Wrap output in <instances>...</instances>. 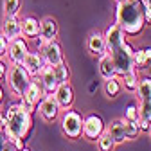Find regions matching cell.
<instances>
[{
	"label": "cell",
	"mask_w": 151,
	"mask_h": 151,
	"mask_svg": "<svg viewBox=\"0 0 151 151\" xmlns=\"http://www.w3.org/2000/svg\"><path fill=\"white\" fill-rule=\"evenodd\" d=\"M52 72H54V76H56V79H58L60 85L70 81V70H68V67H67L65 61H61V63H58V65H54V67H52Z\"/></svg>",
	"instance_id": "obj_25"
},
{
	"label": "cell",
	"mask_w": 151,
	"mask_h": 151,
	"mask_svg": "<svg viewBox=\"0 0 151 151\" xmlns=\"http://www.w3.org/2000/svg\"><path fill=\"white\" fill-rule=\"evenodd\" d=\"M38 34H40V20L34 16H25L22 20V36L36 38Z\"/></svg>",
	"instance_id": "obj_22"
},
{
	"label": "cell",
	"mask_w": 151,
	"mask_h": 151,
	"mask_svg": "<svg viewBox=\"0 0 151 151\" xmlns=\"http://www.w3.org/2000/svg\"><path fill=\"white\" fill-rule=\"evenodd\" d=\"M0 32L7 40H14V38L22 36V20H18V16H4Z\"/></svg>",
	"instance_id": "obj_14"
},
{
	"label": "cell",
	"mask_w": 151,
	"mask_h": 151,
	"mask_svg": "<svg viewBox=\"0 0 151 151\" xmlns=\"http://www.w3.org/2000/svg\"><path fill=\"white\" fill-rule=\"evenodd\" d=\"M106 131L113 137V140H115V144H124L128 139H126V133H124V122L122 119H113L110 121V124L106 126Z\"/></svg>",
	"instance_id": "obj_19"
},
{
	"label": "cell",
	"mask_w": 151,
	"mask_h": 151,
	"mask_svg": "<svg viewBox=\"0 0 151 151\" xmlns=\"http://www.w3.org/2000/svg\"><path fill=\"white\" fill-rule=\"evenodd\" d=\"M115 24L126 36H139L146 27V14L140 0H121L115 7Z\"/></svg>",
	"instance_id": "obj_3"
},
{
	"label": "cell",
	"mask_w": 151,
	"mask_h": 151,
	"mask_svg": "<svg viewBox=\"0 0 151 151\" xmlns=\"http://www.w3.org/2000/svg\"><path fill=\"white\" fill-rule=\"evenodd\" d=\"M96 144H97V149H99V151H113V149H115V146H117L115 140H113V137L108 133L106 129L97 137Z\"/></svg>",
	"instance_id": "obj_24"
},
{
	"label": "cell",
	"mask_w": 151,
	"mask_h": 151,
	"mask_svg": "<svg viewBox=\"0 0 151 151\" xmlns=\"http://www.w3.org/2000/svg\"><path fill=\"white\" fill-rule=\"evenodd\" d=\"M58 32H60V27H58V22L56 18L52 16H45L43 20H40V40L43 42H52L58 38Z\"/></svg>",
	"instance_id": "obj_13"
},
{
	"label": "cell",
	"mask_w": 151,
	"mask_h": 151,
	"mask_svg": "<svg viewBox=\"0 0 151 151\" xmlns=\"http://www.w3.org/2000/svg\"><path fill=\"white\" fill-rule=\"evenodd\" d=\"M20 7H22V0H4L2 2L4 16H18Z\"/></svg>",
	"instance_id": "obj_26"
},
{
	"label": "cell",
	"mask_w": 151,
	"mask_h": 151,
	"mask_svg": "<svg viewBox=\"0 0 151 151\" xmlns=\"http://www.w3.org/2000/svg\"><path fill=\"white\" fill-rule=\"evenodd\" d=\"M137 97H139V126L140 133H147L151 128V76L139 78L137 86Z\"/></svg>",
	"instance_id": "obj_4"
},
{
	"label": "cell",
	"mask_w": 151,
	"mask_h": 151,
	"mask_svg": "<svg viewBox=\"0 0 151 151\" xmlns=\"http://www.w3.org/2000/svg\"><path fill=\"white\" fill-rule=\"evenodd\" d=\"M18 151H31V149H29V147H25V146H24V147H20V149H18Z\"/></svg>",
	"instance_id": "obj_37"
},
{
	"label": "cell",
	"mask_w": 151,
	"mask_h": 151,
	"mask_svg": "<svg viewBox=\"0 0 151 151\" xmlns=\"http://www.w3.org/2000/svg\"><path fill=\"white\" fill-rule=\"evenodd\" d=\"M36 78L40 79V83H42L45 93H54V90L58 88V85H60L58 79H56V76H54V72H52V67H50V65H45Z\"/></svg>",
	"instance_id": "obj_17"
},
{
	"label": "cell",
	"mask_w": 151,
	"mask_h": 151,
	"mask_svg": "<svg viewBox=\"0 0 151 151\" xmlns=\"http://www.w3.org/2000/svg\"><path fill=\"white\" fill-rule=\"evenodd\" d=\"M6 124H4V133L9 142H13L18 149L24 147L25 137L32 128V113L27 111L22 103H9L4 110Z\"/></svg>",
	"instance_id": "obj_2"
},
{
	"label": "cell",
	"mask_w": 151,
	"mask_h": 151,
	"mask_svg": "<svg viewBox=\"0 0 151 151\" xmlns=\"http://www.w3.org/2000/svg\"><path fill=\"white\" fill-rule=\"evenodd\" d=\"M22 65H24V68L29 72V76L31 78H36L38 74H40V70L45 67V61H43V58H42V54L40 52H27V56L24 58V61H22Z\"/></svg>",
	"instance_id": "obj_16"
},
{
	"label": "cell",
	"mask_w": 151,
	"mask_h": 151,
	"mask_svg": "<svg viewBox=\"0 0 151 151\" xmlns=\"http://www.w3.org/2000/svg\"><path fill=\"white\" fill-rule=\"evenodd\" d=\"M122 122H124V133H126V139H128V140H133L137 135H140L139 121H128V119H122Z\"/></svg>",
	"instance_id": "obj_27"
},
{
	"label": "cell",
	"mask_w": 151,
	"mask_h": 151,
	"mask_svg": "<svg viewBox=\"0 0 151 151\" xmlns=\"http://www.w3.org/2000/svg\"><path fill=\"white\" fill-rule=\"evenodd\" d=\"M106 40V52L110 54V58L115 65L117 76H124L126 72L133 70V52L135 49L126 42V34L117 24H111L104 32Z\"/></svg>",
	"instance_id": "obj_1"
},
{
	"label": "cell",
	"mask_w": 151,
	"mask_h": 151,
	"mask_svg": "<svg viewBox=\"0 0 151 151\" xmlns=\"http://www.w3.org/2000/svg\"><path fill=\"white\" fill-rule=\"evenodd\" d=\"M106 129V124L104 121L96 115V113H90V115L83 117V131H81V137L90 140V142H96L97 137L103 133V131Z\"/></svg>",
	"instance_id": "obj_9"
},
{
	"label": "cell",
	"mask_w": 151,
	"mask_h": 151,
	"mask_svg": "<svg viewBox=\"0 0 151 151\" xmlns=\"http://www.w3.org/2000/svg\"><path fill=\"white\" fill-rule=\"evenodd\" d=\"M7 47H9V40L0 32V60H4L7 56Z\"/></svg>",
	"instance_id": "obj_29"
},
{
	"label": "cell",
	"mask_w": 151,
	"mask_h": 151,
	"mask_svg": "<svg viewBox=\"0 0 151 151\" xmlns=\"http://www.w3.org/2000/svg\"><path fill=\"white\" fill-rule=\"evenodd\" d=\"M140 2H142L144 9H151V0H140Z\"/></svg>",
	"instance_id": "obj_35"
},
{
	"label": "cell",
	"mask_w": 151,
	"mask_h": 151,
	"mask_svg": "<svg viewBox=\"0 0 151 151\" xmlns=\"http://www.w3.org/2000/svg\"><path fill=\"white\" fill-rule=\"evenodd\" d=\"M7 63L4 61V60H0V83L2 81H6V76H7Z\"/></svg>",
	"instance_id": "obj_30"
},
{
	"label": "cell",
	"mask_w": 151,
	"mask_h": 151,
	"mask_svg": "<svg viewBox=\"0 0 151 151\" xmlns=\"http://www.w3.org/2000/svg\"><path fill=\"white\" fill-rule=\"evenodd\" d=\"M115 2H121V0H115Z\"/></svg>",
	"instance_id": "obj_39"
},
{
	"label": "cell",
	"mask_w": 151,
	"mask_h": 151,
	"mask_svg": "<svg viewBox=\"0 0 151 151\" xmlns=\"http://www.w3.org/2000/svg\"><path fill=\"white\" fill-rule=\"evenodd\" d=\"M97 70H99V76L103 79H110V78H115L117 72H115V65H113L110 54H103L99 56V65H97Z\"/></svg>",
	"instance_id": "obj_18"
},
{
	"label": "cell",
	"mask_w": 151,
	"mask_h": 151,
	"mask_svg": "<svg viewBox=\"0 0 151 151\" xmlns=\"http://www.w3.org/2000/svg\"><path fill=\"white\" fill-rule=\"evenodd\" d=\"M86 49L92 56H103L106 54V40H104V34L99 32V31H93L90 32L88 40H86Z\"/></svg>",
	"instance_id": "obj_15"
},
{
	"label": "cell",
	"mask_w": 151,
	"mask_h": 151,
	"mask_svg": "<svg viewBox=\"0 0 151 151\" xmlns=\"http://www.w3.org/2000/svg\"><path fill=\"white\" fill-rule=\"evenodd\" d=\"M31 79H32V78L29 76V72L24 68L22 63H11V65L7 67L6 81H7V85H9V90L14 93L16 97H22V96H24V92H25V88L29 86Z\"/></svg>",
	"instance_id": "obj_5"
},
{
	"label": "cell",
	"mask_w": 151,
	"mask_h": 151,
	"mask_svg": "<svg viewBox=\"0 0 151 151\" xmlns=\"http://www.w3.org/2000/svg\"><path fill=\"white\" fill-rule=\"evenodd\" d=\"M29 43L25 38L18 36L14 40H9V47H7V56H9V61L11 63H22L24 58L29 52Z\"/></svg>",
	"instance_id": "obj_11"
},
{
	"label": "cell",
	"mask_w": 151,
	"mask_h": 151,
	"mask_svg": "<svg viewBox=\"0 0 151 151\" xmlns=\"http://www.w3.org/2000/svg\"><path fill=\"white\" fill-rule=\"evenodd\" d=\"M7 142H9V140H7V137H6V133H4V129H0V149H2Z\"/></svg>",
	"instance_id": "obj_31"
},
{
	"label": "cell",
	"mask_w": 151,
	"mask_h": 151,
	"mask_svg": "<svg viewBox=\"0 0 151 151\" xmlns=\"http://www.w3.org/2000/svg\"><path fill=\"white\" fill-rule=\"evenodd\" d=\"M52 96H54L56 103H58V106L61 108V111L72 108V104H74V88L70 86V83L58 85V88L54 90Z\"/></svg>",
	"instance_id": "obj_12"
},
{
	"label": "cell",
	"mask_w": 151,
	"mask_h": 151,
	"mask_svg": "<svg viewBox=\"0 0 151 151\" xmlns=\"http://www.w3.org/2000/svg\"><path fill=\"white\" fill-rule=\"evenodd\" d=\"M119 79L122 83V88L128 90V92H137V86H139V74H137V68L126 72L124 76H119Z\"/></svg>",
	"instance_id": "obj_23"
},
{
	"label": "cell",
	"mask_w": 151,
	"mask_h": 151,
	"mask_svg": "<svg viewBox=\"0 0 151 151\" xmlns=\"http://www.w3.org/2000/svg\"><path fill=\"white\" fill-rule=\"evenodd\" d=\"M60 126H61V133L70 139V140H78L81 139V131H83V115L78 110H63L61 117H60Z\"/></svg>",
	"instance_id": "obj_6"
},
{
	"label": "cell",
	"mask_w": 151,
	"mask_h": 151,
	"mask_svg": "<svg viewBox=\"0 0 151 151\" xmlns=\"http://www.w3.org/2000/svg\"><path fill=\"white\" fill-rule=\"evenodd\" d=\"M103 92H104V96H106L108 99L119 97L121 92H122V83H121V79H119V76H115V78H110V79H104Z\"/></svg>",
	"instance_id": "obj_20"
},
{
	"label": "cell",
	"mask_w": 151,
	"mask_h": 151,
	"mask_svg": "<svg viewBox=\"0 0 151 151\" xmlns=\"http://www.w3.org/2000/svg\"><path fill=\"white\" fill-rule=\"evenodd\" d=\"M4 103V88H2V83H0V106Z\"/></svg>",
	"instance_id": "obj_36"
},
{
	"label": "cell",
	"mask_w": 151,
	"mask_h": 151,
	"mask_svg": "<svg viewBox=\"0 0 151 151\" xmlns=\"http://www.w3.org/2000/svg\"><path fill=\"white\" fill-rule=\"evenodd\" d=\"M147 133H149V139H151V128H149V131H147Z\"/></svg>",
	"instance_id": "obj_38"
},
{
	"label": "cell",
	"mask_w": 151,
	"mask_h": 151,
	"mask_svg": "<svg viewBox=\"0 0 151 151\" xmlns=\"http://www.w3.org/2000/svg\"><path fill=\"white\" fill-rule=\"evenodd\" d=\"M122 119H128V121H139V106L137 103H129L124 110V117Z\"/></svg>",
	"instance_id": "obj_28"
},
{
	"label": "cell",
	"mask_w": 151,
	"mask_h": 151,
	"mask_svg": "<svg viewBox=\"0 0 151 151\" xmlns=\"http://www.w3.org/2000/svg\"><path fill=\"white\" fill-rule=\"evenodd\" d=\"M36 47H38V52L42 54L45 65L54 67V65L65 61V60H63V52H61V45L56 42V40H52V42H43V40H40V42L36 43Z\"/></svg>",
	"instance_id": "obj_8"
},
{
	"label": "cell",
	"mask_w": 151,
	"mask_h": 151,
	"mask_svg": "<svg viewBox=\"0 0 151 151\" xmlns=\"http://www.w3.org/2000/svg\"><path fill=\"white\" fill-rule=\"evenodd\" d=\"M4 124H6V115H4V111L0 110V129H4Z\"/></svg>",
	"instance_id": "obj_33"
},
{
	"label": "cell",
	"mask_w": 151,
	"mask_h": 151,
	"mask_svg": "<svg viewBox=\"0 0 151 151\" xmlns=\"http://www.w3.org/2000/svg\"><path fill=\"white\" fill-rule=\"evenodd\" d=\"M43 96H45V90H43L40 79H38V78H32L31 83H29V86H27L25 92H24V96L20 97V103H22V106H24L27 111L34 113L38 103L43 99Z\"/></svg>",
	"instance_id": "obj_7"
},
{
	"label": "cell",
	"mask_w": 151,
	"mask_h": 151,
	"mask_svg": "<svg viewBox=\"0 0 151 151\" xmlns=\"http://www.w3.org/2000/svg\"><path fill=\"white\" fill-rule=\"evenodd\" d=\"M36 110H38V113H40L42 121H45V122H54L61 115V108L58 106V103H56L52 93H45L43 99L38 103Z\"/></svg>",
	"instance_id": "obj_10"
},
{
	"label": "cell",
	"mask_w": 151,
	"mask_h": 151,
	"mask_svg": "<svg viewBox=\"0 0 151 151\" xmlns=\"http://www.w3.org/2000/svg\"><path fill=\"white\" fill-rule=\"evenodd\" d=\"M151 65V47H144L133 52V67L137 70H144Z\"/></svg>",
	"instance_id": "obj_21"
},
{
	"label": "cell",
	"mask_w": 151,
	"mask_h": 151,
	"mask_svg": "<svg viewBox=\"0 0 151 151\" xmlns=\"http://www.w3.org/2000/svg\"><path fill=\"white\" fill-rule=\"evenodd\" d=\"M144 14H146V24H151V9H144Z\"/></svg>",
	"instance_id": "obj_34"
},
{
	"label": "cell",
	"mask_w": 151,
	"mask_h": 151,
	"mask_svg": "<svg viewBox=\"0 0 151 151\" xmlns=\"http://www.w3.org/2000/svg\"><path fill=\"white\" fill-rule=\"evenodd\" d=\"M0 151H18V147H16L13 142H7V144L2 147V149H0Z\"/></svg>",
	"instance_id": "obj_32"
}]
</instances>
